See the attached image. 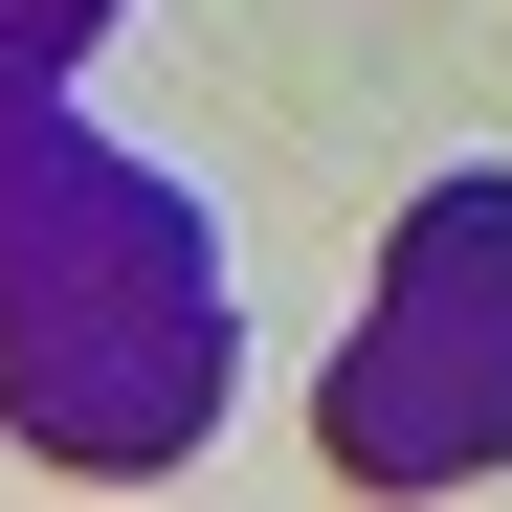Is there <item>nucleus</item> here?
<instances>
[{"label":"nucleus","instance_id":"nucleus-1","mask_svg":"<svg viewBox=\"0 0 512 512\" xmlns=\"http://www.w3.org/2000/svg\"><path fill=\"white\" fill-rule=\"evenodd\" d=\"M512 446V312L468 290H379V334L334 357V468H401V490H446Z\"/></svg>","mask_w":512,"mask_h":512},{"label":"nucleus","instance_id":"nucleus-2","mask_svg":"<svg viewBox=\"0 0 512 512\" xmlns=\"http://www.w3.org/2000/svg\"><path fill=\"white\" fill-rule=\"evenodd\" d=\"M90 23H112V0H0V112H23V90H45V67H67V45H90Z\"/></svg>","mask_w":512,"mask_h":512}]
</instances>
